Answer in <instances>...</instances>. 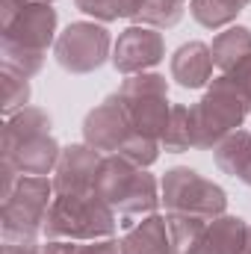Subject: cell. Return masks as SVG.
Returning <instances> with one entry per match:
<instances>
[{
  "label": "cell",
  "mask_w": 251,
  "mask_h": 254,
  "mask_svg": "<svg viewBox=\"0 0 251 254\" xmlns=\"http://www.w3.org/2000/svg\"><path fill=\"white\" fill-rule=\"evenodd\" d=\"M119 98L125 104L130 125L136 133L151 136V139H163L169 116H172V104H169V80L157 71H142V74H130Z\"/></svg>",
  "instance_id": "cell-5"
},
{
  "label": "cell",
  "mask_w": 251,
  "mask_h": 254,
  "mask_svg": "<svg viewBox=\"0 0 251 254\" xmlns=\"http://www.w3.org/2000/svg\"><path fill=\"white\" fill-rule=\"evenodd\" d=\"M210 51H213V63H216V68L222 74L231 71L237 63H243L246 57H251V27H243V24L225 27L213 39Z\"/></svg>",
  "instance_id": "cell-17"
},
{
  "label": "cell",
  "mask_w": 251,
  "mask_h": 254,
  "mask_svg": "<svg viewBox=\"0 0 251 254\" xmlns=\"http://www.w3.org/2000/svg\"><path fill=\"white\" fill-rule=\"evenodd\" d=\"M0 45L48 54L57 45V9L33 0H3L0 6Z\"/></svg>",
  "instance_id": "cell-4"
},
{
  "label": "cell",
  "mask_w": 251,
  "mask_h": 254,
  "mask_svg": "<svg viewBox=\"0 0 251 254\" xmlns=\"http://www.w3.org/2000/svg\"><path fill=\"white\" fill-rule=\"evenodd\" d=\"M166 219H169L172 243H175L178 254H187L189 249L198 243V237L204 234V228H207V222H210V219L189 216V213H166Z\"/></svg>",
  "instance_id": "cell-24"
},
{
  "label": "cell",
  "mask_w": 251,
  "mask_h": 254,
  "mask_svg": "<svg viewBox=\"0 0 251 254\" xmlns=\"http://www.w3.org/2000/svg\"><path fill=\"white\" fill-rule=\"evenodd\" d=\"M213 51L204 42H187L172 54V80L184 89H204L213 80Z\"/></svg>",
  "instance_id": "cell-13"
},
{
  "label": "cell",
  "mask_w": 251,
  "mask_h": 254,
  "mask_svg": "<svg viewBox=\"0 0 251 254\" xmlns=\"http://www.w3.org/2000/svg\"><path fill=\"white\" fill-rule=\"evenodd\" d=\"M228 3H234V6H237V9H246V6H249L251 0H228Z\"/></svg>",
  "instance_id": "cell-33"
},
{
  "label": "cell",
  "mask_w": 251,
  "mask_h": 254,
  "mask_svg": "<svg viewBox=\"0 0 251 254\" xmlns=\"http://www.w3.org/2000/svg\"><path fill=\"white\" fill-rule=\"evenodd\" d=\"M60 142L51 136V133H42V136H30L24 142H18L15 148L3 151V160H9L21 175H51L60 163Z\"/></svg>",
  "instance_id": "cell-12"
},
{
  "label": "cell",
  "mask_w": 251,
  "mask_h": 254,
  "mask_svg": "<svg viewBox=\"0 0 251 254\" xmlns=\"http://www.w3.org/2000/svg\"><path fill=\"white\" fill-rule=\"evenodd\" d=\"M122 254H178L175 243H172L169 219L160 213L139 219L122 237Z\"/></svg>",
  "instance_id": "cell-14"
},
{
  "label": "cell",
  "mask_w": 251,
  "mask_h": 254,
  "mask_svg": "<svg viewBox=\"0 0 251 254\" xmlns=\"http://www.w3.org/2000/svg\"><path fill=\"white\" fill-rule=\"evenodd\" d=\"M251 113V101L228 80V74H219L210 80L204 98L189 107L192 116V139L198 151H213L225 136L240 130Z\"/></svg>",
  "instance_id": "cell-1"
},
{
  "label": "cell",
  "mask_w": 251,
  "mask_h": 254,
  "mask_svg": "<svg viewBox=\"0 0 251 254\" xmlns=\"http://www.w3.org/2000/svg\"><path fill=\"white\" fill-rule=\"evenodd\" d=\"M133 133L136 130L130 125V116H127V110L119 95L104 98L83 119V142L92 145L101 154H116Z\"/></svg>",
  "instance_id": "cell-8"
},
{
  "label": "cell",
  "mask_w": 251,
  "mask_h": 254,
  "mask_svg": "<svg viewBox=\"0 0 251 254\" xmlns=\"http://www.w3.org/2000/svg\"><path fill=\"white\" fill-rule=\"evenodd\" d=\"M184 18V3L181 0H142L136 12V24L154 27V30H169Z\"/></svg>",
  "instance_id": "cell-21"
},
{
  "label": "cell",
  "mask_w": 251,
  "mask_h": 254,
  "mask_svg": "<svg viewBox=\"0 0 251 254\" xmlns=\"http://www.w3.org/2000/svg\"><path fill=\"white\" fill-rule=\"evenodd\" d=\"M3 254H45L39 243H3Z\"/></svg>",
  "instance_id": "cell-31"
},
{
  "label": "cell",
  "mask_w": 251,
  "mask_h": 254,
  "mask_svg": "<svg viewBox=\"0 0 251 254\" xmlns=\"http://www.w3.org/2000/svg\"><path fill=\"white\" fill-rule=\"evenodd\" d=\"M240 181H243L246 187H251V157H249V163L243 166V172H240Z\"/></svg>",
  "instance_id": "cell-32"
},
{
  "label": "cell",
  "mask_w": 251,
  "mask_h": 254,
  "mask_svg": "<svg viewBox=\"0 0 251 254\" xmlns=\"http://www.w3.org/2000/svg\"><path fill=\"white\" fill-rule=\"evenodd\" d=\"M160 151H163V145H160V139H151V136H142V133H133L130 139H127L125 145L116 151V154H122L125 160H130L136 169H151L154 163H157V157H160Z\"/></svg>",
  "instance_id": "cell-26"
},
{
  "label": "cell",
  "mask_w": 251,
  "mask_h": 254,
  "mask_svg": "<svg viewBox=\"0 0 251 254\" xmlns=\"http://www.w3.org/2000/svg\"><path fill=\"white\" fill-rule=\"evenodd\" d=\"M251 157V133L249 130H234L231 136H225L216 148H213V160L216 166L231 175V178H240L243 166L249 163Z\"/></svg>",
  "instance_id": "cell-19"
},
{
  "label": "cell",
  "mask_w": 251,
  "mask_h": 254,
  "mask_svg": "<svg viewBox=\"0 0 251 254\" xmlns=\"http://www.w3.org/2000/svg\"><path fill=\"white\" fill-rule=\"evenodd\" d=\"M54 198H57V190L51 178L21 175L12 195L0 201L3 243H39V237H45V222Z\"/></svg>",
  "instance_id": "cell-3"
},
{
  "label": "cell",
  "mask_w": 251,
  "mask_h": 254,
  "mask_svg": "<svg viewBox=\"0 0 251 254\" xmlns=\"http://www.w3.org/2000/svg\"><path fill=\"white\" fill-rule=\"evenodd\" d=\"M104 163V154L92 145H65L60 154V163L54 169V190L57 195H89L95 190L98 169Z\"/></svg>",
  "instance_id": "cell-10"
},
{
  "label": "cell",
  "mask_w": 251,
  "mask_h": 254,
  "mask_svg": "<svg viewBox=\"0 0 251 254\" xmlns=\"http://www.w3.org/2000/svg\"><path fill=\"white\" fill-rule=\"evenodd\" d=\"M51 133V116L42 107H27L21 113H15L12 119H6L3 125V151L15 148L18 142L30 139V136H42Z\"/></svg>",
  "instance_id": "cell-18"
},
{
  "label": "cell",
  "mask_w": 251,
  "mask_h": 254,
  "mask_svg": "<svg viewBox=\"0 0 251 254\" xmlns=\"http://www.w3.org/2000/svg\"><path fill=\"white\" fill-rule=\"evenodd\" d=\"M166 60V39L154 27L130 24L125 33H119V42L113 45V65L119 74H142Z\"/></svg>",
  "instance_id": "cell-9"
},
{
  "label": "cell",
  "mask_w": 251,
  "mask_h": 254,
  "mask_svg": "<svg viewBox=\"0 0 251 254\" xmlns=\"http://www.w3.org/2000/svg\"><path fill=\"white\" fill-rule=\"evenodd\" d=\"M77 9L89 18H95L98 24H113L119 18H136L142 0H74Z\"/></svg>",
  "instance_id": "cell-22"
},
{
  "label": "cell",
  "mask_w": 251,
  "mask_h": 254,
  "mask_svg": "<svg viewBox=\"0 0 251 254\" xmlns=\"http://www.w3.org/2000/svg\"><path fill=\"white\" fill-rule=\"evenodd\" d=\"M243 254H251V228H249V243H246V252Z\"/></svg>",
  "instance_id": "cell-34"
},
{
  "label": "cell",
  "mask_w": 251,
  "mask_h": 254,
  "mask_svg": "<svg viewBox=\"0 0 251 254\" xmlns=\"http://www.w3.org/2000/svg\"><path fill=\"white\" fill-rule=\"evenodd\" d=\"M33 3H54V0H33Z\"/></svg>",
  "instance_id": "cell-35"
},
{
  "label": "cell",
  "mask_w": 251,
  "mask_h": 254,
  "mask_svg": "<svg viewBox=\"0 0 251 254\" xmlns=\"http://www.w3.org/2000/svg\"><path fill=\"white\" fill-rule=\"evenodd\" d=\"M181 3H184V0H181Z\"/></svg>",
  "instance_id": "cell-36"
},
{
  "label": "cell",
  "mask_w": 251,
  "mask_h": 254,
  "mask_svg": "<svg viewBox=\"0 0 251 254\" xmlns=\"http://www.w3.org/2000/svg\"><path fill=\"white\" fill-rule=\"evenodd\" d=\"M163 195H160V181L148 172V169H139L136 181L130 184L127 195L116 204V213L122 219L125 228H133V219H145L151 213H157Z\"/></svg>",
  "instance_id": "cell-15"
},
{
  "label": "cell",
  "mask_w": 251,
  "mask_h": 254,
  "mask_svg": "<svg viewBox=\"0 0 251 254\" xmlns=\"http://www.w3.org/2000/svg\"><path fill=\"white\" fill-rule=\"evenodd\" d=\"M160 195L166 213H189L201 219H216L228 213V192L189 166L169 169L160 181Z\"/></svg>",
  "instance_id": "cell-6"
},
{
  "label": "cell",
  "mask_w": 251,
  "mask_h": 254,
  "mask_svg": "<svg viewBox=\"0 0 251 254\" xmlns=\"http://www.w3.org/2000/svg\"><path fill=\"white\" fill-rule=\"evenodd\" d=\"M160 145H163L166 154H184L189 148H195L192 116H189L187 104H172V116H169V125H166V133H163Z\"/></svg>",
  "instance_id": "cell-20"
},
{
  "label": "cell",
  "mask_w": 251,
  "mask_h": 254,
  "mask_svg": "<svg viewBox=\"0 0 251 254\" xmlns=\"http://www.w3.org/2000/svg\"><path fill=\"white\" fill-rule=\"evenodd\" d=\"M45 65V54H36V51H21V48H6L0 45V68L12 71V74H21V77H36Z\"/></svg>",
  "instance_id": "cell-27"
},
{
  "label": "cell",
  "mask_w": 251,
  "mask_h": 254,
  "mask_svg": "<svg viewBox=\"0 0 251 254\" xmlns=\"http://www.w3.org/2000/svg\"><path fill=\"white\" fill-rule=\"evenodd\" d=\"M119 213L107 201H101L95 192L89 195H57L48 222H45V240H74V243H92L116 237Z\"/></svg>",
  "instance_id": "cell-2"
},
{
  "label": "cell",
  "mask_w": 251,
  "mask_h": 254,
  "mask_svg": "<svg viewBox=\"0 0 251 254\" xmlns=\"http://www.w3.org/2000/svg\"><path fill=\"white\" fill-rule=\"evenodd\" d=\"M80 254H122V240H116V237H107V240L80 243Z\"/></svg>",
  "instance_id": "cell-29"
},
{
  "label": "cell",
  "mask_w": 251,
  "mask_h": 254,
  "mask_svg": "<svg viewBox=\"0 0 251 254\" xmlns=\"http://www.w3.org/2000/svg\"><path fill=\"white\" fill-rule=\"evenodd\" d=\"M189 12H192V18H195L201 27L219 30V27H231L243 9H237V6L228 3V0H192V3H189Z\"/></svg>",
  "instance_id": "cell-23"
},
{
  "label": "cell",
  "mask_w": 251,
  "mask_h": 254,
  "mask_svg": "<svg viewBox=\"0 0 251 254\" xmlns=\"http://www.w3.org/2000/svg\"><path fill=\"white\" fill-rule=\"evenodd\" d=\"M136 175H139V169L125 160L122 154H104V163H101V169H98V178H95V195L101 198V201H107L110 207H116L122 198L127 195L130 190V184L136 181Z\"/></svg>",
  "instance_id": "cell-16"
},
{
  "label": "cell",
  "mask_w": 251,
  "mask_h": 254,
  "mask_svg": "<svg viewBox=\"0 0 251 254\" xmlns=\"http://www.w3.org/2000/svg\"><path fill=\"white\" fill-rule=\"evenodd\" d=\"M249 222L243 216L222 213L207 222L204 234L187 254H243L249 243Z\"/></svg>",
  "instance_id": "cell-11"
},
{
  "label": "cell",
  "mask_w": 251,
  "mask_h": 254,
  "mask_svg": "<svg viewBox=\"0 0 251 254\" xmlns=\"http://www.w3.org/2000/svg\"><path fill=\"white\" fill-rule=\"evenodd\" d=\"M0 80H3V116L12 119L15 113L30 107V80L6 68H0Z\"/></svg>",
  "instance_id": "cell-25"
},
{
  "label": "cell",
  "mask_w": 251,
  "mask_h": 254,
  "mask_svg": "<svg viewBox=\"0 0 251 254\" xmlns=\"http://www.w3.org/2000/svg\"><path fill=\"white\" fill-rule=\"evenodd\" d=\"M42 249H45V254H80V243H74V240H48Z\"/></svg>",
  "instance_id": "cell-30"
},
{
  "label": "cell",
  "mask_w": 251,
  "mask_h": 254,
  "mask_svg": "<svg viewBox=\"0 0 251 254\" xmlns=\"http://www.w3.org/2000/svg\"><path fill=\"white\" fill-rule=\"evenodd\" d=\"M225 74H228V80L251 101V57H246L243 63H237L231 71H225Z\"/></svg>",
  "instance_id": "cell-28"
},
{
  "label": "cell",
  "mask_w": 251,
  "mask_h": 254,
  "mask_svg": "<svg viewBox=\"0 0 251 254\" xmlns=\"http://www.w3.org/2000/svg\"><path fill=\"white\" fill-rule=\"evenodd\" d=\"M113 54V39L104 24L95 21H74L57 36L54 57L68 74H92Z\"/></svg>",
  "instance_id": "cell-7"
}]
</instances>
